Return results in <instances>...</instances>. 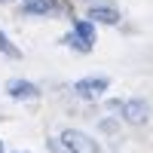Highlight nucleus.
Listing matches in <instances>:
<instances>
[{"mask_svg":"<svg viewBox=\"0 0 153 153\" xmlns=\"http://www.w3.org/2000/svg\"><path fill=\"white\" fill-rule=\"evenodd\" d=\"M65 43L74 46L76 52H89V49L95 46V28H92V22H76L74 31L65 37Z\"/></svg>","mask_w":153,"mask_h":153,"instance_id":"1","label":"nucleus"},{"mask_svg":"<svg viewBox=\"0 0 153 153\" xmlns=\"http://www.w3.org/2000/svg\"><path fill=\"white\" fill-rule=\"evenodd\" d=\"M61 144L68 147V153H98L95 138H89L80 129H65L61 132Z\"/></svg>","mask_w":153,"mask_h":153,"instance_id":"2","label":"nucleus"},{"mask_svg":"<svg viewBox=\"0 0 153 153\" xmlns=\"http://www.w3.org/2000/svg\"><path fill=\"white\" fill-rule=\"evenodd\" d=\"M107 86H110L107 76H86V80H76L74 83V92L80 98H98L101 92H107Z\"/></svg>","mask_w":153,"mask_h":153,"instance_id":"3","label":"nucleus"},{"mask_svg":"<svg viewBox=\"0 0 153 153\" xmlns=\"http://www.w3.org/2000/svg\"><path fill=\"white\" fill-rule=\"evenodd\" d=\"M123 117H126V123H132V126H141V123H147V117H150V107L144 104V101H126L123 104Z\"/></svg>","mask_w":153,"mask_h":153,"instance_id":"4","label":"nucleus"},{"mask_svg":"<svg viewBox=\"0 0 153 153\" xmlns=\"http://www.w3.org/2000/svg\"><path fill=\"white\" fill-rule=\"evenodd\" d=\"M6 92H9L12 98H37V95H40V89H37L34 83H28V80H9V83H6Z\"/></svg>","mask_w":153,"mask_h":153,"instance_id":"5","label":"nucleus"},{"mask_svg":"<svg viewBox=\"0 0 153 153\" xmlns=\"http://www.w3.org/2000/svg\"><path fill=\"white\" fill-rule=\"evenodd\" d=\"M22 9L31 12V16H49V12L58 9V3L55 0H22Z\"/></svg>","mask_w":153,"mask_h":153,"instance_id":"6","label":"nucleus"},{"mask_svg":"<svg viewBox=\"0 0 153 153\" xmlns=\"http://www.w3.org/2000/svg\"><path fill=\"white\" fill-rule=\"evenodd\" d=\"M89 19L101 22V25H117L120 22V12L113 6H92V9H89Z\"/></svg>","mask_w":153,"mask_h":153,"instance_id":"7","label":"nucleus"},{"mask_svg":"<svg viewBox=\"0 0 153 153\" xmlns=\"http://www.w3.org/2000/svg\"><path fill=\"white\" fill-rule=\"evenodd\" d=\"M0 55H9V58H22V52H19V46H12L9 43V37L0 31Z\"/></svg>","mask_w":153,"mask_h":153,"instance_id":"8","label":"nucleus"},{"mask_svg":"<svg viewBox=\"0 0 153 153\" xmlns=\"http://www.w3.org/2000/svg\"><path fill=\"white\" fill-rule=\"evenodd\" d=\"M0 153H3V141H0Z\"/></svg>","mask_w":153,"mask_h":153,"instance_id":"9","label":"nucleus"},{"mask_svg":"<svg viewBox=\"0 0 153 153\" xmlns=\"http://www.w3.org/2000/svg\"><path fill=\"white\" fill-rule=\"evenodd\" d=\"M0 3H9V0H0Z\"/></svg>","mask_w":153,"mask_h":153,"instance_id":"10","label":"nucleus"}]
</instances>
